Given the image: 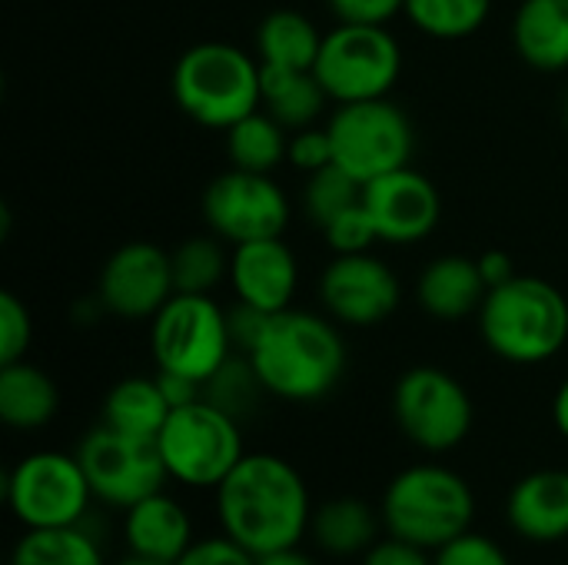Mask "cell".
Listing matches in <instances>:
<instances>
[{
	"label": "cell",
	"mask_w": 568,
	"mask_h": 565,
	"mask_svg": "<svg viewBox=\"0 0 568 565\" xmlns=\"http://www.w3.org/2000/svg\"><path fill=\"white\" fill-rule=\"evenodd\" d=\"M329 100L363 103L389 97L403 73V47L389 27L336 23L323 33L320 57L313 63Z\"/></svg>",
	"instance_id": "9c48e42d"
},
{
	"label": "cell",
	"mask_w": 568,
	"mask_h": 565,
	"mask_svg": "<svg viewBox=\"0 0 568 565\" xmlns=\"http://www.w3.org/2000/svg\"><path fill=\"white\" fill-rule=\"evenodd\" d=\"M10 565H110L100 533L90 519L63 529H23L13 543Z\"/></svg>",
	"instance_id": "484cf974"
},
{
	"label": "cell",
	"mask_w": 568,
	"mask_h": 565,
	"mask_svg": "<svg viewBox=\"0 0 568 565\" xmlns=\"http://www.w3.org/2000/svg\"><path fill=\"white\" fill-rule=\"evenodd\" d=\"M7 509L23 529H63L90 519L93 490L77 453L37 450L17 460L3 483Z\"/></svg>",
	"instance_id": "ba28073f"
},
{
	"label": "cell",
	"mask_w": 568,
	"mask_h": 565,
	"mask_svg": "<svg viewBox=\"0 0 568 565\" xmlns=\"http://www.w3.org/2000/svg\"><path fill=\"white\" fill-rule=\"evenodd\" d=\"M476 316L489 353L513 366L549 363L568 346V300L542 276L493 286Z\"/></svg>",
	"instance_id": "3957f363"
},
{
	"label": "cell",
	"mask_w": 568,
	"mask_h": 565,
	"mask_svg": "<svg viewBox=\"0 0 568 565\" xmlns=\"http://www.w3.org/2000/svg\"><path fill=\"white\" fill-rule=\"evenodd\" d=\"M97 296L120 320H153L176 296L170 253L146 240L123 243L103 263Z\"/></svg>",
	"instance_id": "9a60e30c"
},
{
	"label": "cell",
	"mask_w": 568,
	"mask_h": 565,
	"mask_svg": "<svg viewBox=\"0 0 568 565\" xmlns=\"http://www.w3.org/2000/svg\"><path fill=\"white\" fill-rule=\"evenodd\" d=\"M150 353L156 370L206 383L233 353L226 310L203 293H176L150 320Z\"/></svg>",
	"instance_id": "30bf717a"
},
{
	"label": "cell",
	"mask_w": 568,
	"mask_h": 565,
	"mask_svg": "<svg viewBox=\"0 0 568 565\" xmlns=\"http://www.w3.org/2000/svg\"><path fill=\"white\" fill-rule=\"evenodd\" d=\"M552 423H556L559 436L568 440V376L566 383L556 390V396H552Z\"/></svg>",
	"instance_id": "ee69618b"
},
{
	"label": "cell",
	"mask_w": 568,
	"mask_h": 565,
	"mask_svg": "<svg viewBox=\"0 0 568 565\" xmlns=\"http://www.w3.org/2000/svg\"><path fill=\"white\" fill-rule=\"evenodd\" d=\"M120 539H123L126 553L173 565L196 539L193 513L176 496L160 490V493L140 500L136 506L123 509Z\"/></svg>",
	"instance_id": "d6986e66"
},
{
	"label": "cell",
	"mask_w": 568,
	"mask_h": 565,
	"mask_svg": "<svg viewBox=\"0 0 568 565\" xmlns=\"http://www.w3.org/2000/svg\"><path fill=\"white\" fill-rule=\"evenodd\" d=\"M226 316H230V336H233L236 353H250L256 346V340L263 336V330H266V323H270L273 313L256 310V306L236 300V306L226 310Z\"/></svg>",
	"instance_id": "f35d334b"
},
{
	"label": "cell",
	"mask_w": 568,
	"mask_h": 565,
	"mask_svg": "<svg viewBox=\"0 0 568 565\" xmlns=\"http://www.w3.org/2000/svg\"><path fill=\"white\" fill-rule=\"evenodd\" d=\"M173 406L166 403L156 376H126L113 383L100 406V423L126 436L156 440Z\"/></svg>",
	"instance_id": "cb8c5ba5"
},
{
	"label": "cell",
	"mask_w": 568,
	"mask_h": 565,
	"mask_svg": "<svg viewBox=\"0 0 568 565\" xmlns=\"http://www.w3.org/2000/svg\"><path fill=\"white\" fill-rule=\"evenodd\" d=\"M359 565H433V553L406 543V539H396V536H383L363 559Z\"/></svg>",
	"instance_id": "ab89813d"
},
{
	"label": "cell",
	"mask_w": 568,
	"mask_h": 565,
	"mask_svg": "<svg viewBox=\"0 0 568 565\" xmlns=\"http://www.w3.org/2000/svg\"><path fill=\"white\" fill-rule=\"evenodd\" d=\"M433 565H513L509 553L503 549V543H496L486 533H463L453 543H446L443 549L433 553Z\"/></svg>",
	"instance_id": "836d02e7"
},
{
	"label": "cell",
	"mask_w": 568,
	"mask_h": 565,
	"mask_svg": "<svg viewBox=\"0 0 568 565\" xmlns=\"http://www.w3.org/2000/svg\"><path fill=\"white\" fill-rule=\"evenodd\" d=\"M519 57L542 70H568V0H523L513 20Z\"/></svg>",
	"instance_id": "603a6c76"
},
{
	"label": "cell",
	"mask_w": 568,
	"mask_h": 565,
	"mask_svg": "<svg viewBox=\"0 0 568 565\" xmlns=\"http://www.w3.org/2000/svg\"><path fill=\"white\" fill-rule=\"evenodd\" d=\"M286 160H290L296 170H303L306 176L316 173V170H323V167H329V163H333V143H329L326 127H316V123H313V127L293 130Z\"/></svg>",
	"instance_id": "8d00e7d4"
},
{
	"label": "cell",
	"mask_w": 568,
	"mask_h": 565,
	"mask_svg": "<svg viewBox=\"0 0 568 565\" xmlns=\"http://www.w3.org/2000/svg\"><path fill=\"white\" fill-rule=\"evenodd\" d=\"M110 565H166V563H156V559H146V556H136V553H126V556H120L116 563Z\"/></svg>",
	"instance_id": "f6af8a7d"
},
{
	"label": "cell",
	"mask_w": 568,
	"mask_h": 565,
	"mask_svg": "<svg viewBox=\"0 0 568 565\" xmlns=\"http://www.w3.org/2000/svg\"><path fill=\"white\" fill-rule=\"evenodd\" d=\"M320 303L339 326L369 330L399 310L403 286L396 270L373 250L336 253L320 276Z\"/></svg>",
	"instance_id": "5bb4252c"
},
{
	"label": "cell",
	"mask_w": 568,
	"mask_h": 565,
	"mask_svg": "<svg viewBox=\"0 0 568 565\" xmlns=\"http://www.w3.org/2000/svg\"><path fill=\"white\" fill-rule=\"evenodd\" d=\"M173 565H260V559L226 533H216V536L193 539V546Z\"/></svg>",
	"instance_id": "d590c367"
},
{
	"label": "cell",
	"mask_w": 568,
	"mask_h": 565,
	"mask_svg": "<svg viewBox=\"0 0 568 565\" xmlns=\"http://www.w3.org/2000/svg\"><path fill=\"white\" fill-rule=\"evenodd\" d=\"M336 23H366V27H389L393 17L406 10V0H326Z\"/></svg>",
	"instance_id": "74e56055"
},
{
	"label": "cell",
	"mask_w": 568,
	"mask_h": 565,
	"mask_svg": "<svg viewBox=\"0 0 568 565\" xmlns=\"http://www.w3.org/2000/svg\"><path fill=\"white\" fill-rule=\"evenodd\" d=\"M363 200V183L353 180L346 170H339L336 163L310 173L306 190H303V213L310 216L313 226H326L333 216H339L343 210L356 206Z\"/></svg>",
	"instance_id": "1f68e13d"
},
{
	"label": "cell",
	"mask_w": 568,
	"mask_h": 565,
	"mask_svg": "<svg viewBox=\"0 0 568 565\" xmlns=\"http://www.w3.org/2000/svg\"><path fill=\"white\" fill-rule=\"evenodd\" d=\"M286 153H290V133L263 107L226 130V157L236 170L273 173L286 160Z\"/></svg>",
	"instance_id": "83f0119b"
},
{
	"label": "cell",
	"mask_w": 568,
	"mask_h": 565,
	"mask_svg": "<svg viewBox=\"0 0 568 565\" xmlns=\"http://www.w3.org/2000/svg\"><path fill=\"white\" fill-rule=\"evenodd\" d=\"M77 460L90 480L93 500L110 509H130L140 500L166 490L170 476L156 440L126 436L110 426H93L77 443Z\"/></svg>",
	"instance_id": "7c38bea8"
},
{
	"label": "cell",
	"mask_w": 568,
	"mask_h": 565,
	"mask_svg": "<svg viewBox=\"0 0 568 565\" xmlns=\"http://www.w3.org/2000/svg\"><path fill=\"white\" fill-rule=\"evenodd\" d=\"M220 533L236 539L256 559L293 549L310 536L313 496L303 473L276 453H246L213 490Z\"/></svg>",
	"instance_id": "6da1fadb"
},
{
	"label": "cell",
	"mask_w": 568,
	"mask_h": 565,
	"mask_svg": "<svg viewBox=\"0 0 568 565\" xmlns=\"http://www.w3.org/2000/svg\"><path fill=\"white\" fill-rule=\"evenodd\" d=\"M260 565H320V559H316L313 553H306V549L293 546V549H280V553L263 556Z\"/></svg>",
	"instance_id": "7bdbcfd3"
},
{
	"label": "cell",
	"mask_w": 568,
	"mask_h": 565,
	"mask_svg": "<svg viewBox=\"0 0 568 565\" xmlns=\"http://www.w3.org/2000/svg\"><path fill=\"white\" fill-rule=\"evenodd\" d=\"M170 87L193 123L226 133L263 107V63L233 43L206 40L180 53Z\"/></svg>",
	"instance_id": "5b68a950"
},
{
	"label": "cell",
	"mask_w": 568,
	"mask_h": 565,
	"mask_svg": "<svg viewBox=\"0 0 568 565\" xmlns=\"http://www.w3.org/2000/svg\"><path fill=\"white\" fill-rule=\"evenodd\" d=\"M379 513L389 536L436 553L473 529L476 493L466 476L443 463H413L389 480Z\"/></svg>",
	"instance_id": "277c9868"
},
{
	"label": "cell",
	"mask_w": 568,
	"mask_h": 565,
	"mask_svg": "<svg viewBox=\"0 0 568 565\" xmlns=\"http://www.w3.org/2000/svg\"><path fill=\"white\" fill-rule=\"evenodd\" d=\"M363 206L373 220L376 236L393 246H413L426 240L443 216L436 183L413 167L369 180L363 186Z\"/></svg>",
	"instance_id": "2e32d148"
},
{
	"label": "cell",
	"mask_w": 568,
	"mask_h": 565,
	"mask_svg": "<svg viewBox=\"0 0 568 565\" xmlns=\"http://www.w3.org/2000/svg\"><path fill=\"white\" fill-rule=\"evenodd\" d=\"M30 340H33L30 310L13 293H0V363L27 360Z\"/></svg>",
	"instance_id": "e575fe53"
},
{
	"label": "cell",
	"mask_w": 568,
	"mask_h": 565,
	"mask_svg": "<svg viewBox=\"0 0 568 565\" xmlns=\"http://www.w3.org/2000/svg\"><path fill=\"white\" fill-rule=\"evenodd\" d=\"M323 47V33L300 10H273L256 27V57L273 67L313 70Z\"/></svg>",
	"instance_id": "4316f807"
},
{
	"label": "cell",
	"mask_w": 568,
	"mask_h": 565,
	"mask_svg": "<svg viewBox=\"0 0 568 565\" xmlns=\"http://www.w3.org/2000/svg\"><path fill=\"white\" fill-rule=\"evenodd\" d=\"M203 220L226 243H250L283 236L290 223V200L273 173L230 167L203 190Z\"/></svg>",
	"instance_id": "4fadbf2b"
},
{
	"label": "cell",
	"mask_w": 568,
	"mask_h": 565,
	"mask_svg": "<svg viewBox=\"0 0 568 565\" xmlns=\"http://www.w3.org/2000/svg\"><path fill=\"white\" fill-rule=\"evenodd\" d=\"M479 273H483L486 286L493 290V286L509 283V280L516 276V266H513V256H509L506 250H486V253L479 256Z\"/></svg>",
	"instance_id": "b9f144b4"
},
{
	"label": "cell",
	"mask_w": 568,
	"mask_h": 565,
	"mask_svg": "<svg viewBox=\"0 0 568 565\" xmlns=\"http://www.w3.org/2000/svg\"><path fill=\"white\" fill-rule=\"evenodd\" d=\"M266 396L283 403H320L346 376V340L333 316L310 310L273 313L256 346L246 353Z\"/></svg>",
	"instance_id": "7a4b0ae2"
},
{
	"label": "cell",
	"mask_w": 568,
	"mask_h": 565,
	"mask_svg": "<svg viewBox=\"0 0 568 565\" xmlns=\"http://www.w3.org/2000/svg\"><path fill=\"white\" fill-rule=\"evenodd\" d=\"M393 420L419 453L443 456L469 440L476 406L449 370L413 366L393 386Z\"/></svg>",
	"instance_id": "8fae6325"
},
{
	"label": "cell",
	"mask_w": 568,
	"mask_h": 565,
	"mask_svg": "<svg viewBox=\"0 0 568 565\" xmlns=\"http://www.w3.org/2000/svg\"><path fill=\"white\" fill-rule=\"evenodd\" d=\"M60 413V390L50 373L17 360L0 370V420L17 433H37Z\"/></svg>",
	"instance_id": "7402d4cb"
},
{
	"label": "cell",
	"mask_w": 568,
	"mask_h": 565,
	"mask_svg": "<svg viewBox=\"0 0 568 565\" xmlns=\"http://www.w3.org/2000/svg\"><path fill=\"white\" fill-rule=\"evenodd\" d=\"M329 93L313 70L263 63V110L276 117L286 130L313 127L326 110Z\"/></svg>",
	"instance_id": "d4e9b609"
},
{
	"label": "cell",
	"mask_w": 568,
	"mask_h": 565,
	"mask_svg": "<svg viewBox=\"0 0 568 565\" xmlns=\"http://www.w3.org/2000/svg\"><path fill=\"white\" fill-rule=\"evenodd\" d=\"M156 446L170 483L183 490H210V493L246 456L240 420L223 413L210 400L176 406L163 423Z\"/></svg>",
	"instance_id": "8992f818"
},
{
	"label": "cell",
	"mask_w": 568,
	"mask_h": 565,
	"mask_svg": "<svg viewBox=\"0 0 568 565\" xmlns=\"http://www.w3.org/2000/svg\"><path fill=\"white\" fill-rule=\"evenodd\" d=\"M263 383L253 370V363L246 360V353H233L206 383H203V400H210L213 406H220L223 413L243 420L253 413L256 400L263 396Z\"/></svg>",
	"instance_id": "4dcf8cb0"
},
{
	"label": "cell",
	"mask_w": 568,
	"mask_h": 565,
	"mask_svg": "<svg viewBox=\"0 0 568 565\" xmlns=\"http://www.w3.org/2000/svg\"><path fill=\"white\" fill-rule=\"evenodd\" d=\"M170 263H173L176 293L210 296L223 280H230V253L223 250V240L216 233L183 240L170 253Z\"/></svg>",
	"instance_id": "f546056e"
},
{
	"label": "cell",
	"mask_w": 568,
	"mask_h": 565,
	"mask_svg": "<svg viewBox=\"0 0 568 565\" xmlns=\"http://www.w3.org/2000/svg\"><path fill=\"white\" fill-rule=\"evenodd\" d=\"M486 293L489 286L479 273V260H469L459 253L436 256L433 263H426V270L416 280L419 306L433 320H443V323H456V320L479 313Z\"/></svg>",
	"instance_id": "ffe728a7"
},
{
	"label": "cell",
	"mask_w": 568,
	"mask_h": 565,
	"mask_svg": "<svg viewBox=\"0 0 568 565\" xmlns=\"http://www.w3.org/2000/svg\"><path fill=\"white\" fill-rule=\"evenodd\" d=\"M409 23L433 40H466L493 13V0H406Z\"/></svg>",
	"instance_id": "f1b7e54d"
},
{
	"label": "cell",
	"mask_w": 568,
	"mask_h": 565,
	"mask_svg": "<svg viewBox=\"0 0 568 565\" xmlns=\"http://www.w3.org/2000/svg\"><path fill=\"white\" fill-rule=\"evenodd\" d=\"M156 380H160V390H163V396H166V403H170L173 410L203 400V383H196V380H190V376L156 370Z\"/></svg>",
	"instance_id": "60d3db41"
},
{
	"label": "cell",
	"mask_w": 568,
	"mask_h": 565,
	"mask_svg": "<svg viewBox=\"0 0 568 565\" xmlns=\"http://www.w3.org/2000/svg\"><path fill=\"white\" fill-rule=\"evenodd\" d=\"M566 123H568V100H566Z\"/></svg>",
	"instance_id": "bcb514c9"
},
{
	"label": "cell",
	"mask_w": 568,
	"mask_h": 565,
	"mask_svg": "<svg viewBox=\"0 0 568 565\" xmlns=\"http://www.w3.org/2000/svg\"><path fill=\"white\" fill-rule=\"evenodd\" d=\"M509 529L532 546L568 543V470H532L506 496Z\"/></svg>",
	"instance_id": "ac0fdd59"
},
{
	"label": "cell",
	"mask_w": 568,
	"mask_h": 565,
	"mask_svg": "<svg viewBox=\"0 0 568 565\" xmlns=\"http://www.w3.org/2000/svg\"><path fill=\"white\" fill-rule=\"evenodd\" d=\"M323 236L333 246V253H366L379 240L376 230H373V220H369V213L363 206V200L356 206L343 210L339 216H333L323 226Z\"/></svg>",
	"instance_id": "d6a6232c"
},
{
	"label": "cell",
	"mask_w": 568,
	"mask_h": 565,
	"mask_svg": "<svg viewBox=\"0 0 568 565\" xmlns=\"http://www.w3.org/2000/svg\"><path fill=\"white\" fill-rule=\"evenodd\" d=\"M383 513L359 496H336L316 506L310 523V539L320 556L329 559H363L383 539Z\"/></svg>",
	"instance_id": "44dd1931"
},
{
	"label": "cell",
	"mask_w": 568,
	"mask_h": 565,
	"mask_svg": "<svg viewBox=\"0 0 568 565\" xmlns=\"http://www.w3.org/2000/svg\"><path fill=\"white\" fill-rule=\"evenodd\" d=\"M326 133L333 143V163L363 186L409 167L416 153V127L389 97L339 103L326 120Z\"/></svg>",
	"instance_id": "52a82bcc"
},
{
	"label": "cell",
	"mask_w": 568,
	"mask_h": 565,
	"mask_svg": "<svg viewBox=\"0 0 568 565\" xmlns=\"http://www.w3.org/2000/svg\"><path fill=\"white\" fill-rule=\"evenodd\" d=\"M230 286L240 303L283 313L293 306L300 286V260L283 236L236 243L230 253Z\"/></svg>",
	"instance_id": "e0dca14e"
}]
</instances>
